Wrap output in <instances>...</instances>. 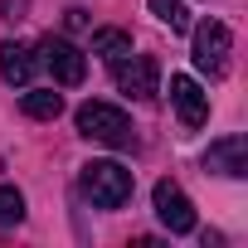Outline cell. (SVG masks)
I'll return each mask as SVG.
<instances>
[{
    "mask_svg": "<svg viewBox=\"0 0 248 248\" xmlns=\"http://www.w3.org/2000/svg\"><path fill=\"white\" fill-rule=\"evenodd\" d=\"M73 122H78V132H83L88 141H102V146H117V151L137 146L132 117L122 112V107H112V102H83V107L73 112Z\"/></svg>",
    "mask_w": 248,
    "mask_h": 248,
    "instance_id": "6da1fadb",
    "label": "cell"
},
{
    "mask_svg": "<svg viewBox=\"0 0 248 248\" xmlns=\"http://www.w3.org/2000/svg\"><path fill=\"white\" fill-rule=\"evenodd\" d=\"M83 195L97 204V209H122L132 200V170L117 166V161H88L83 175H78Z\"/></svg>",
    "mask_w": 248,
    "mask_h": 248,
    "instance_id": "7a4b0ae2",
    "label": "cell"
},
{
    "mask_svg": "<svg viewBox=\"0 0 248 248\" xmlns=\"http://www.w3.org/2000/svg\"><path fill=\"white\" fill-rule=\"evenodd\" d=\"M229 49H233V34H229V25H219V20H204V25H195V68L204 73V78H224L229 73Z\"/></svg>",
    "mask_w": 248,
    "mask_h": 248,
    "instance_id": "3957f363",
    "label": "cell"
},
{
    "mask_svg": "<svg viewBox=\"0 0 248 248\" xmlns=\"http://www.w3.org/2000/svg\"><path fill=\"white\" fill-rule=\"evenodd\" d=\"M34 54H39V63L54 73V83H63V88H78V83L88 78V59H83L68 39H59V34H44Z\"/></svg>",
    "mask_w": 248,
    "mask_h": 248,
    "instance_id": "277c9868",
    "label": "cell"
},
{
    "mask_svg": "<svg viewBox=\"0 0 248 248\" xmlns=\"http://www.w3.org/2000/svg\"><path fill=\"white\" fill-rule=\"evenodd\" d=\"M151 204H156V219H161L170 233H190V229H195V204H190V195H185L175 180H156Z\"/></svg>",
    "mask_w": 248,
    "mask_h": 248,
    "instance_id": "5b68a950",
    "label": "cell"
},
{
    "mask_svg": "<svg viewBox=\"0 0 248 248\" xmlns=\"http://www.w3.org/2000/svg\"><path fill=\"white\" fill-rule=\"evenodd\" d=\"M112 78L122 93H132V97H156V59L151 54H127L122 63H112Z\"/></svg>",
    "mask_w": 248,
    "mask_h": 248,
    "instance_id": "8992f818",
    "label": "cell"
},
{
    "mask_svg": "<svg viewBox=\"0 0 248 248\" xmlns=\"http://www.w3.org/2000/svg\"><path fill=\"white\" fill-rule=\"evenodd\" d=\"M170 102H175V112H180V122H185L190 132L209 122V93H204L195 78L175 73V78H170Z\"/></svg>",
    "mask_w": 248,
    "mask_h": 248,
    "instance_id": "52a82bcc",
    "label": "cell"
},
{
    "mask_svg": "<svg viewBox=\"0 0 248 248\" xmlns=\"http://www.w3.org/2000/svg\"><path fill=\"white\" fill-rule=\"evenodd\" d=\"M204 170L214 175H229V180H243L248 175V141L243 137H224L204 151Z\"/></svg>",
    "mask_w": 248,
    "mask_h": 248,
    "instance_id": "ba28073f",
    "label": "cell"
},
{
    "mask_svg": "<svg viewBox=\"0 0 248 248\" xmlns=\"http://www.w3.org/2000/svg\"><path fill=\"white\" fill-rule=\"evenodd\" d=\"M34 68H39V59H34L30 44H20V39H5V44H0V78H5V83L25 88V83L34 78Z\"/></svg>",
    "mask_w": 248,
    "mask_h": 248,
    "instance_id": "9c48e42d",
    "label": "cell"
},
{
    "mask_svg": "<svg viewBox=\"0 0 248 248\" xmlns=\"http://www.w3.org/2000/svg\"><path fill=\"white\" fill-rule=\"evenodd\" d=\"M93 54H102V63H122L132 54V34L127 30H93Z\"/></svg>",
    "mask_w": 248,
    "mask_h": 248,
    "instance_id": "30bf717a",
    "label": "cell"
},
{
    "mask_svg": "<svg viewBox=\"0 0 248 248\" xmlns=\"http://www.w3.org/2000/svg\"><path fill=\"white\" fill-rule=\"evenodd\" d=\"M20 107H25V117H34V122H54V117L63 112V97H59L54 88H34V93L20 97Z\"/></svg>",
    "mask_w": 248,
    "mask_h": 248,
    "instance_id": "8fae6325",
    "label": "cell"
},
{
    "mask_svg": "<svg viewBox=\"0 0 248 248\" xmlns=\"http://www.w3.org/2000/svg\"><path fill=\"white\" fill-rule=\"evenodd\" d=\"M146 5H151V15H156L161 25H170L175 34L190 30V5H185V0H146Z\"/></svg>",
    "mask_w": 248,
    "mask_h": 248,
    "instance_id": "7c38bea8",
    "label": "cell"
},
{
    "mask_svg": "<svg viewBox=\"0 0 248 248\" xmlns=\"http://www.w3.org/2000/svg\"><path fill=\"white\" fill-rule=\"evenodd\" d=\"M20 219H25V195L15 185H0V229H10Z\"/></svg>",
    "mask_w": 248,
    "mask_h": 248,
    "instance_id": "4fadbf2b",
    "label": "cell"
},
{
    "mask_svg": "<svg viewBox=\"0 0 248 248\" xmlns=\"http://www.w3.org/2000/svg\"><path fill=\"white\" fill-rule=\"evenodd\" d=\"M0 10H5V20H20L30 10V0H0Z\"/></svg>",
    "mask_w": 248,
    "mask_h": 248,
    "instance_id": "5bb4252c",
    "label": "cell"
}]
</instances>
